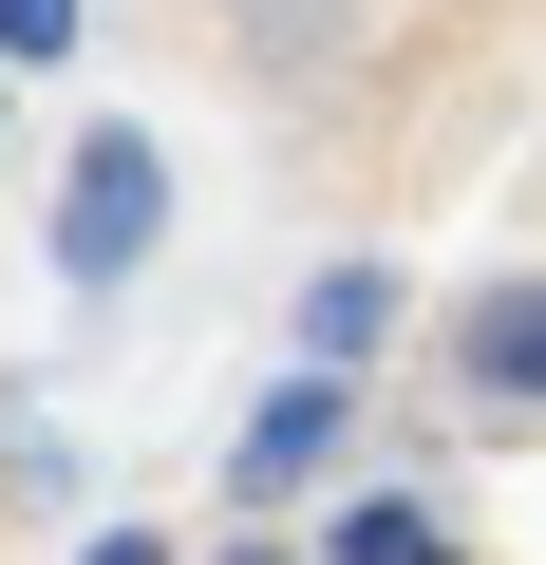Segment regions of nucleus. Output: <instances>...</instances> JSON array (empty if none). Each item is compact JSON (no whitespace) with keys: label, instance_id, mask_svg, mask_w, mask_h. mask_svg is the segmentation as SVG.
<instances>
[{"label":"nucleus","instance_id":"f257e3e1","mask_svg":"<svg viewBox=\"0 0 546 565\" xmlns=\"http://www.w3.org/2000/svg\"><path fill=\"white\" fill-rule=\"evenodd\" d=\"M151 226H170V151H151L132 114H95V132H76V170H57V264H76V282H132V264H151Z\"/></svg>","mask_w":546,"mask_h":565},{"label":"nucleus","instance_id":"f03ea898","mask_svg":"<svg viewBox=\"0 0 546 565\" xmlns=\"http://www.w3.org/2000/svg\"><path fill=\"white\" fill-rule=\"evenodd\" d=\"M452 415L546 434V282H471L452 302Z\"/></svg>","mask_w":546,"mask_h":565},{"label":"nucleus","instance_id":"7ed1b4c3","mask_svg":"<svg viewBox=\"0 0 546 565\" xmlns=\"http://www.w3.org/2000/svg\"><path fill=\"white\" fill-rule=\"evenodd\" d=\"M340 434H358V396H340V377H283V396L245 415L226 471H245V490H302V471H340Z\"/></svg>","mask_w":546,"mask_h":565},{"label":"nucleus","instance_id":"20e7f679","mask_svg":"<svg viewBox=\"0 0 546 565\" xmlns=\"http://www.w3.org/2000/svg\"><path fill=\"white\" fill-rule=\"evenodd\" d=\"M377 340H396V282H377V264H321V282H302V359L340 377V359H377Z\"/></svg>","mask_w":546,"mask_h":565},{"label":"nucleus","instance_id":"39448f33","mask_svg":"<svg viewBox=\"0 0 546 565\" xmlns=\"http://www.w3.org/2000/svg\"><path fill=\"white\" fill-rule=\"evenodd\" d=\"M321 565H452V527H433L415 490H358V509L321 527Z\"/></svg>","mask_w":546,"mask_h":565},{"label":"nucleus","instance_id":"423d86ee","mask_svg":"<svg viewBox=\"0 0 546 565\" xmlns=\"http://www.w3.org/2000/svg\"><path fill=\"white\" fill-rule=\"evenodd\" d=\"M0 57H76V0H0Z\"/></svg>","mask_w":546,"mask_h":565},{"label":"nucleus","instance_id":"0eeeda50","mask_svg":"<svg viewBox=\"0 0 546 565\" xmlns=\"http://www.w3.org/2000/svg\"><path fill=\"white\" fill-rule=\"evenodd\" d=\"M0 490H57V434L39 415H0Z\"/></svg>","mask_w":546,"mask_h":565},{"label":"nucleus","instance_id":"6e6552de","mask_svg":"<svg viewBox=\"0 0 546 565\" xmlns=\"http://www.w3.org/2000/svg\"><path fill=\"white\" fill-rule=\"evenodd\" d=\"M76 565H170V546H151V527H95V546H76Z\"/></svg>","mask_w":546,"mask_h":565},{"label":"nucleus","instance_id":"1a4fd4ad","mask_svg":"<svg viewBox=\"0 0 546 565\" xmlns=\"http://www.w3.org/2000/svg\"><path fill=\"white\" fill-rule=\"evenodd\" d=\"M226 565H283V546H226Z\"/></svg>","mask_w":546,"mask_h":565}]
</instances>
